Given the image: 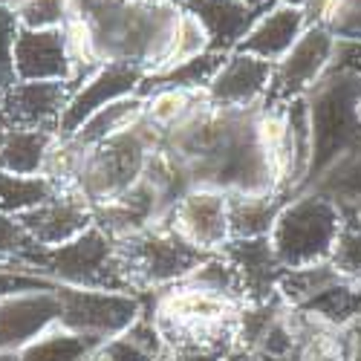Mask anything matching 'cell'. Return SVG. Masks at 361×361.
Wrapping results in <instances>:
<instances>
[{
	"instance_id": "f35d334b",
	"label": "cell",
	"mask_w": 361,
	"mask_h": 361,
	"mask_svg": "<svg viewBox=\"0 0 361 361\" xmlns=\"http://www.w3.org/2000/svg\"><path fill=\"white\" fill-rule=\"evenodd\" d=\"M353 116H355V125H358V130H361V87H358V93H355V99H353Z\"/></svg>"
},
{
	"instance_id": "5bb4252c",
	"label": "cell",
	"mask_w": 361,
	"mask_h": 361,
	"mask_svg": "<svg viewBox=\"0 0 361 361\" xmlns=\"http://www.w3.org/2000/svg\"><path fill=\"white\" fill-rule=\"evenodd\" d=\"M183 9L202 23L212 52L228 55L252 32V26L260 20V15L272 6L252 4V0H188Z\"/></svg>"
},
{
	"instance_id": "4fadbf2b",
	"label": "cell",
	"mask_w": 361,
	"mask_h": 361,
	"mask_svg": "<svg viewBox=\"0 0 361 361\" xmlns=\"http://www.w3.org/2000/svg\"><path fill=\"white\" fill-rule=\"evenodd\" d=\"M70 99L73 90L67 81H18L4 93L9 128L58 133Z\"/></svg>"
},
{
	"instance_id": "8d00e7d4",
	"label": "cell",
	"mask_w": 361,
	"mask_h": 361,
	"mask_svg": "<svg viewBox=\"0 0 361 361\" xmlns=\"http://www.w3.org/2000/svg\"><path fill=\"white\" fill-rule=\"evenodd\" d=\"M310 361H350V358H347V353H318Z\"/></svg>"
},
{
	"instance_id": "ac0fdd59",
	"label": "cell",
	"mask_w": 361,
	"mask_h": 361,
	"mask_svg": "<svg viewBox=\"0 0 361 361\" xmlns=\"http://www.w3.org/2000/svg\"><path fill=\"white\" fill-rule=\"evenodd\" d=\"M295 194L286 191H237L228 194V228L231 240H252L269 237L278 214Z\"/></svg>"
},
{
	"instance_id": "74e56055",
	"label": "cell",
	"mask_w": 361,
	"mask_h": 361,
	"mask_svg": "<svg viewBox=\"0 0 361 361\" xmlns=\"http://www.w3.org/2000/svg\"><path fill=\"white\" fill-rule=\"evenodd\" d=\"M9 130V118H6V107H4V90H0V136Z\"/></svg>"
},
{
	"instance_id": "277c9868",
	"label": "cell",
	"mask_w": 361,
	"mask_h": 361,
	"mask_svg": "<svg viewBox=\"0 0 361 361\" xmlns=\"http://www.w3.org/2000/svg\"><path fill=\"white\" fill-rule=\"evenodd\" d=\"M159 130L142 116L130 130L84 150L73 188H78L93 205L128 194L142 179L147 157L159 147Z\"/></svg>"
},
{
	"instance_id": "836d02e7",
	"label": "cell",
	"mask_w": 361,
	"mask_h": 361,
	"mask_svg": "<svg viewBox=\"0 0 361 361\" xmlns=\"http://www.w3.org/2000/svg\"><path fill=\"white\" fill-rule=\"evenodd\" d=\"M344 333V350L350 361H361V315L353 318L347 326H341Z\"/></svg>"
},
{
	"instance_id": "e0dca14e",
	"label": "cell",
	"mask_w": 361,
	"mask_h": 361,
	"mask_svg": "<svg viewBox=\"0 0 361 361\" xmlns=\"http://www.w3.org/2000/svg\"><path fill=\"white\" fill-rule=\"evenodd\" d=\"M307 15L300 6H272L260 15V20L252 26V32L240 41L234 52H246L255 58H263L269 64H278L281 58L298 44V38L307 32Z\"/></svg>"
},
{
	"instance_id": "44dd1931",
	"label": "cell",
	"mask_w": 361,
	"mask_h": 361,
	"mask_svg": "<svg viewBox=\"0 0 361 361\" xmlns=\"http://www.w3.org/2000/svg\"><path fill=\"white\" fill-rule=\"evenodd\" d=\"M208 99L205 90H176V87H165L157 90L145 99V118L159 130V136L171 133L173 128H179L185 118Z\"/></svg>"
},
{
	"instance_id": "d6a6232c",
	"label": "cell",
	"mask_w": 361,
	"mask_h": 361,
	"mask_svg": "<svg viewBox=\"0 0 361 361\" xmlns=\"http://www.w3.org/2000/svg\"><path fill=\"white\" fill-rule=\"evenodd\" d=\"M228 353L214 350V347H176V350H168L165 355L168 361H226Z\"/></svg>"
},
{
	"instance_id": "603a6c76",
	"label": "cell",
	"mask_w": 361,
	"mask_h": 361,
	"mask_svg": "<svg viewBox=\"0 0 361 361\" xmlns=\"http://www.w3.org/2000/svg\"><path fill=\"white\" fill-rule=\"evenodd\" d=\"M344 281V275L333 263H315V266H300V269H286L278 283V295L286 307H304L315 295L329 289L333 283Z\"/></svg>"
},
{
	"instance_id": "3957f363",
	"label": "cell",
	"mask_w": 361,
	"mask_h": 361,
	"mask_svg": "<svg viewBox=\"0 0 361 361\" xmlns=\"http://www.w3.org/2000/svg\"><path fill=\"white\" fill-rule=\"evenodd\" d=\"M344 226L341 205L324 191L307 188L295 194L272 226V249L283 269L326 263L336 252Z\"/></svg>"
},
{
	"instance_id": "4316f807",
	"label": "cell",
	"mask_w": 361,
	"mask_h": 361,
	"mask_svg": "<svg viewBox=\"0 0 361 361\" xmlns=\"http://www.w3.org/2000/svg\"><path fill=\"white\" fill-rule=\"evenodd\" d=\"M205 52H212V44H208V35H205L202 23L179 6V23H176L173 47H171V55H168V61H165L162 70L176 67V64H185V61H191V58H200Z\"/></svg>"
},
{
	"instance_id": "6da1fadb",
	"label": "cell",
	"mask_w": 361,
	"mask_h": 361,
	"mask_svg": "<svg viewBox=\"0 0 361 361\" xmlns=\"http://www.w3.org/2000/svg\"><path fill=\"white\" fill-rule=\"evenodd\" d=\"M147 310L165 338L168 350L176 347H214L234 350L237 347V300L194 289L188 283H176L162 292L145 295Z\"/></svg>"
},
{
	"instance_id": "f546056e",
	"label": "cell",
	"mask_w": 361,
	"mask_h": 361,
	"mask_svg": "<svg viewBox=\"0 0 361 361\" xmlns=\"http://www.w3.org/2000/svg\"><path fill=\"white\" fill-rule=\"evenodd\" d=\"M20 35V20L18 12L6 4H0V90H6L18 84L15 75V44Z\"/></svg>"
},
{
	"instance_id": "d6986e66",
	"label": "cell",
	"mask_w": 361,
	"mask_h": 361,
	"mask_svg": "<svg viewBox=\"0 0 361 361\" xmlns=\"http://www.w3.org/2000/svg\"><path fill=\"white\" fill-rule=\"evenodd\" d=\"M58 142L55 133L9 128L0 136V171L20 173V176H44L49 150Z\"/></svg>"
},
{
	"instance_id": "7a4b0ae2",
	"label": "cell",
	"mask_w": 361,
	"mask_h": 361,
	"mask_svg": "<svg viewBox=\"0 0 361 361\" xmlns=\"http://www.w3.org/2000/svg\"><path fill=\"white\" fill-rule=\"evenodd\" d=\"M15 263L29 266L32 272L55 281L58 286L133 292L122 252H118V240H113L99 226H90L84 234H78L64 246L26 249Z\"/></svg>"
},
{
	"instance_id": "9c48e42d",
	"label": "cell",
	"mask_w": 361,
	"mask_h": 361,
	"mask_svg": "<svg viewBox=\"0 0 361 361\" xmlns=\"http://www.w3.org/2000/svg\"><path fill=\"white\" fill-rule=\"evenodd\" d=\"M145 70L128 61H107L93 78H90L84 87H78L64 116H61V125H58V139H73L78 133V128L87 122L93 113H99L102 107L113 104V102H122L128 96L139 93V84L145 81Z\"/></svg>"
},
{
	"instance_id": "7402d4cb",
	"label": "cell",
	"mask_w": 361,
	"mask_h": 361,
	"mask_svg": "<svg viewBox=\"0 0 361 361\" xmlns=\"http://www.w3.org/2000/svg\"><path fill=\"white\" fill-rule=\"evenodd\" d=\"M58 188L61 185H55L47 176H20L0 171V214L20 217L55 197Z\"/></svg>"
},
{
	"instance_id": "9a60e30c",
	"label": "cell",
	"mask_w": 361,
	"mask_h": 361,
	"mask_svg": "<svg viewBox=\"0 0 361 361\" xmlns=\"http://www.w3.org/2000/svg\"><path fill=\"white\" fill-rule=\"evenodd\" d=\"M73 64L64 38L58 29H23L15 44V75L18 81H70Z\"/></svg>"
},
{
	"instance_id": "f1b7e54d",
	"label": "cell",
	"mask_w": 361,
	"mask_h": 361,
	"mask_svg": "<svg viewBox=\"0 0 361 361\" xmlns=\"http://www.w3.org/2000/svg\"><path fill=\"white\" fill-rule=\"evenodd\" d=\"M23 29H58L73 15V0H18L12 6Z\"/></svg>"
},
{
	"instance_id": "e575fe53",
	"label": "cell",
	"mask_w": 361,
	"mask_h": 361,
	"mask_svg": "<svg viewBox=\"0 0 361 361\" xmlns=\"http://www.w3.org/2000/svg\"><path fill=\"white\" fill-rule=\"evenodd\" d=\"M252 4H266V6H278V4H283V6H300V9H304L310 0H252Z\"/></svg>"
},
{
	"instance_id": "8fae6325",
	"label": "cell",
	"mask_w": 361,
	"mask_h": 361,
	"mask_svg": "<svg viewBox=\"0 0 361 361\" xmlns=\"http://www.w3.org/2000/svg\"><path fill=\"white\" fill-rule=\"evenodd\" d=\"M275 64L246 52H228L214 81L208 84V99L226 110H260L272 87Z\"/></svg>"
},
{
	"instance_id": "60d3db41",
	"label": "cell",
	"mask_w": 361,
	"mask_h": 361,
	"mask_svg": "<svg viewBox=\"0 0 361 361\" xmlns=\"http://www.w3.org/2000/svg\"><path fill=\"white\" fill-rule=\"evenodd\" d=\"M255 361H278V358H269V355H257L255 353Z\"/></svg>"
},
{
	"instance_id": "30bf717a",
	"label": "cell",
	"mask_w": 361,
	"mask_h": 361,
	"mask_svg": "<svg viewBox=\"0 0 361 361\" xmlns=\"http://www.w3.org/2000/svg\"><path fill=\"white\" fill-rule=\"evenodd\" d=\"M18 220L26 228V234L32 237V243L41 249L64 246L78 234H84L90 226H96L93 202L73 185H61L55 191V197H49L44 205L32 208V212L20 214Z\"/></svg>"
},
{
	"instance_id": "4dcf8cb0",
	"label": "cell",
	"mask_w": 361,
	"mask_h": 361,
	"mask_svg": "<svg viewBox=\"0 0 361 361\" xmlns=\"http://www.w3.org/2000/svg\"><path fill=\"white\" fill-rule=\"evenodd\" d=\"M87 361H157L154 353H147L142 344H136L128 333L102 341L93 353L87 355Z\"/></svg>"
},
{
	"instance_id": "484cf974",
	"label": "cell",
	"mask_w": 361,
	"mask_h": 361,
	"mask_svg": "<svg viewBox=\"0 0 361 361\" xmlns=\"http://www.w3.org/2000/svg\"><path fill=\"white\" fill-rule=\"evenodd\" d=\"M183 283L202 289V292H212V295H220V298H228V300H237V304H246L243 283H240L237 269L231 266V260L223 252L205 257Z\"/></svg>"
},
{
	"instance_id": "d590c367",
	"label": "cell",
	"mask_w": 361,
	"mask_h": 361,
	"mask_svg": "<svg viewBox=\"0 0 361 361\" xmlns=\"http://www.w3.org/2000/svg\"><path fill=\"white\" fill-rule=\"evenodd\" d=\"M226 361H255V353H249V350H240V347H234L228 355H226Z\"/></svg>"
},
{
	"instance_id": "5b68a950",
	"label": "cell",
	"mask_w": 361,
	"mask_h": 361,
	"mask_svg": "<svg viewBox=\"0 0 361 361\" xmlns=\"http://www.w3.org/2000/svg\"><path fill=\"white\" fill-rule=\"evenodd\" d=\"M118 252L136 295L162 292L183 283L205 257H212L183 240L168 223H157L133 237L118 240Z\"/></svg>"
},
{
	"instance_id": "1f68e13d",
	"label": "cell",
	"mask_w": 361,
	"mask_h": 361,
	"mask_svg": "<svg viewBox=\"0 0 361 361\" xmlns=\"http://www.w3.org/2000/svg\"><path fill=\"white\" fill-rule=\"evenodd\" d=\"M32 237L26 234L18 217L0 214V263H15L26 249H32Z\"/></svg>"
},
{
	"instance_id": "7c38bea8",
	"label": "cell",
	"mask_w": 361,
	"mask_h": 361,
	"mask_svg": "<svg viewBox=\"0 0 361 361\" xmlns=\"http://www.w3.org/2000/svg\"><path fill=\"white\" fill-rule=\"evenodd\" d=\"M61 321V298L52 292H26L0 300V353H20Z\"/></svg>"
},
{
	"instance_id": "ba28073f",
	"label": "cell",
	"mask_w": 361,
	"mask_h": 361,
	"mask_svg": "<svg viewBox=\"0 0 361 361\" xmlns=\"http://www.w3.org/2000/svg\"><path fill=\"white\" fill-rule=\"evenodd\" d=\"M165 223L205 255H220L231 240L228 194L217 188H191L173 202Z\"/></svg>"
},
{
	"instance_id": "ab89813d",
	"label": "cell",
	"mask_w": 361,
	"mask_h": 361,
	"mask_svg": "<svg viewBox=\"0 0 361 361\" xmlns=\"http://www.w3.org/2000/svg\"><path fill=\"white\" fill-rule=\"evenodd\" d=\"M157 4H171V6H185L188 0H157Z\"/></svg>"
},
{
	"instance_id": "7bdbcfd3",
	"label": "cell",
	"mask_w": 361,
	"mask_h": 361,
	"mask_svg": "<svg viewBox=\"0 0 361 361\" xmlns=\"http://www.w3.org/2000/svg\"><path fill=\"white\" fill-rule=\"evenodd\" d=\"M157 361H168V355H162V358H157Z\"/></svg>"
},
{
	"instance_id": "b9f144b4",
	"label": "cell",
	"mask_w": 361,
	"mask_h": 361,
	"mask_svg": "<svg viewBox=\"0 0 361 361\" xmlns=\"http://www.w3.org/2000/svg\"><path fill=\"white\" fill-rule=\"evenodd\" d=\"M0 4H6V6H12V0H0Z\"/></svg>"
},
{
	"instance_id": "ffe728a7",
	"label": "cell",
	"mask_w": 361,
	"mask_h": 361,
	"mask_svg": "<svg viewBox=\"0 0 361 361\" xmlns=\"http://www.w3.org/2000/svg\"><path fill=\"white\" fill-rule=\"evenodd\" d=\"M142 116H145V99L128 96L122 102H113V104L102 107L99 113H93L78 128V133L73 139H64V142H73L75 147L90 150V147H96V145H102V142H107V139H113L118 133L130 130Z\"/></svg>"
},
{
	"instance_id": "d4e9b609",
	"label": "cell",
	"mask_w": 361,
	"mask_h": 361,
	"mask_svg": "<svg viewBox=\"0 0 361 361\" xmlns=\"http://www.w3.org/2000/svg\"><path fill=\"white\" fill-rule=\"evenodd\" d=\"M96 347H99V341L75 336L64 326H55L38 341L23 347L18 353V361H87V355Z\"/></svg>"
},
{
	"instance_id": "52a82bcc",
	"label": "cell",
	"mask_w": 361,
	"mask_h": 361,
	"mask_svg": "<svg viewBox=\"0 0 361 361\" xmlns=\"http://www.w3.org/2000/svg\"><path fill=\"white\" fill-rule=\"evenodd\" d=\"M338 55V38L326 26H307V32L298 38V44L275 64L272 87L263 107L286 104L298 96H310L329 73Z\"/></svg>"
},
{
	"instance_id": "cb8c5ba5",
	"label": "cell",
	"mask_w": 361,
	"mask_h": 361,
	"mask_svg": "<svg viewBox=\"0 0 361 361\" xmlns=\"http://www.w3.org/2000/svg\"><path fill=\"white\" fill-rule=\"evenodd\" d=\"M312 188L333 197L341 205V212L361 214V147H355L353 154L336 162Z\"/></svg>"
},
{
	"instance_id": "8992f818",
	"label": "cell",
	"mask_w": 361,
	"mask_h": 361,
	"mask_svg": "<svg viewBox=\"0 0 361 361\" xmlns=\"http://www.w3.org/2000/svg\"><path fill=\"white\" fill-rule=\"evenodd\" d=\"M58 298H61V321H58V326L70 329L75 336L93 338L99 344L122 336L145 312V298L133 292L58 286Z\"/></svg>"
},
{
	"instance_id": "2e32d148",
	"label": "cell",
	"mask_w": 361,
	"mask_h": 361,
	"mask_svg": "<svg viewBox=\"0 0 361 361\" xmlns=\"http://www.w3.org/2000/svg\"><path fill=\"white\" fill-rule=\"evenodd\" d=\"M223 255L237 269L240 283H243L246 300H275L278 283L286 269L275 257L272 240L269 237H252V240H228Z\"/></svg>"
},
{
	"instance_id": "83f0119b",
	"label": "cell",
	"mask_w": 361,
	"mask_h": 361,
	"mask_svg": "<svg viewBox=\"0 0 361 361\" xmlns=\"http://www.w3.org/2000/svg\"><path fill=\"white\" fill-rule=\"evenodd\" d=\"M329 263L347 281L361 283V214L344 212V226H341L338 243H336V252L329 257Z\"/></svg>"
}]
</instances>
